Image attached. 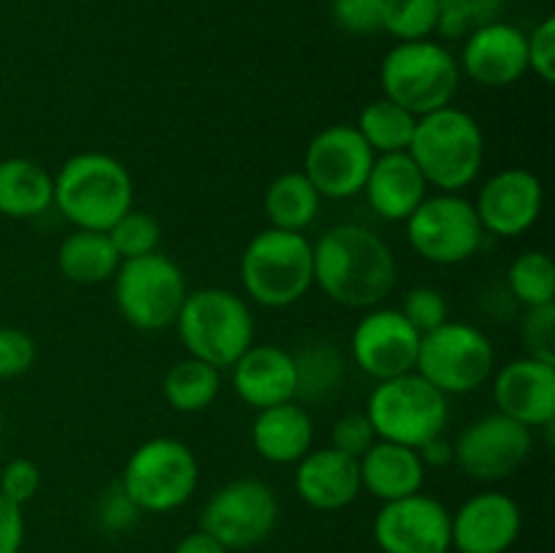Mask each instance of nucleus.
I'll return each mask as SVG.
<instances>
[{
  "instance_id": "f257e3e1",
  "label": "nucleus",
  "mask_w": 555,
  "mask_h": 553,
  "mask_svg": "<svg viewBox=\"0 0 555 553\" xmlns=\"http://www.w3.org/2000/svg\"><path fill=\"white\" fill-rule=\"evenodd\" d=\"M314 285L350 309L379 307L393 293L396 255L379 233L356 222L328 228L312 244Z\"/></svg>"
},
{
  "instance_id": "f03ea898",
  "label": "nucleus",
  "mask_w": 555,
  "mask_h": 553,
  "mask_svg": "<svg viewBox=\"0 0 555 553\" xmlns=\"http://www.w3.org/2000/svg\"><path fill=\"white\" fill-rule=\"evenodd\" d=\"M406 152L421 168L428 188L439 193H461L475 182L486 163V136L469 112L450 103L417 117Z\"/></svg>"
},
{
  "instance_id": "7ed1b4c3",
  "label": "nucleus",
  "mask_w": 555,
  "mask_h": 553,
  "mask_svg": "<svg viewBox=\"0 0 555 553\" xmlns=\"http://www.w3.org/2000/svg\"><path fill=\"white\" fill-rule=\"evenodd\" d=\"M54 206L74 228L106 233L133 209V179L117 157L79 152L54 173Z\"/></svg>"
},
{
  "instance_id": "20e7f679",
  "label": "nucleus",
  "mask_w": 555,
  "mask_h": 553,
  "mask_svg": "<svg viewBox=\"0 0 555 553\" xmlns=\"http://www.w3.org/2000/svg\"><path fill=\"white\" fill-rule=\"evenodd\" d=\"M173 329L190 358H198L220 372L231 369L255 342V320L247 298L225 287H201L188 293Z\"/></svg>"
},
{
  "instance_id": "39448f33",
  "label": "nucleus",
  "mask_w": 555,
  "mask_h": 553,
  "mask_svg": "<svg viewBox=\"0 0 555 553\" xmlns=\"http://www.w3.org/2000/svg\"><path fill=\"white\" fill-rule=\"evenodd\" d=\"M238 276L247 298L258 307H293L314 285L312 242L304 233L266 228L244 247Z\"/></svg>"
},
{
  "instance_id": "423d86ee",
  "label": "nucleus",
  "mask_w": 555,
  "mask_h": 553,
  "mask_svg": "<svg viewBox=\"0 0 555 553\" xmlns=\"http://www.w3.org/2000/svg\"><path fill=\"white\" fill-rule=\"evenodd\" d=\"M383 95L415 117L453 103L461 85L459 60L437 41H399L379 68Z\"/></svg>"
},
{
  "instance_id": "0eeeda50",
  "label": "nucleus",
  "mask_w": 555,
  "mask_h": 553,
  "mask_svg": "<svg viewBox=\"0 0 555 553\" xmlns=\"http://www.w3.org/2000/svg\"><path fill=\"white\" fill-rule=\"evenodd\" d=\"M377 439L421 448L426 439L444 434L450 421L448 396L417 372L379 380L369 394L366 410Z\"/></svg>"
},
{
  "instance_id": "6e6552de",
  "label": "nucleus",
  "mask_w": 555,
  "mask_h": 553,
  "mask_svg": "<svg viewBox=\"0 0 555 553\" xmlns=\"http://www.w3.org/2000/svg\"><path fill=\"white\" fill-rule=\"evenodd\" d=\"M198 459L182 439L155 437L141 442L125 461L119 486L141 513L179 510L198 488Z\"/></svg>"
},
{
  "instance_id": "1a4fd4ad",
  "label": "nucleus",
  "mask_w": 555,
  "mask_h": 553,
  "mask_svg": "<svg viewBox=\"0 0 555 553\" xmlns=\"http://www.w3.org/2000/svg\"><path fill=\"white\" fill-rule=\"evenodd\" d=\"M415 372L444 396H464L493 377L496 350L477 325L448 320L421 336Z\"/></svg>"
},
{
  "instance_id": "9d476101",
  "label": "nucleus",
  "mask_w": 555,
  "mask_h": 553,
  "mask_svg": "<svg viewBox=\"0 0 555 553\" xmlns=\"http://www.w3.org/2000/svg\"><path fill=\"white\" fill-rule=\"evenodd\" d=\"M112 280L119 314L139 331L171 329L190 293L182 269L163 253L122 260Z\"/></svg>"
},
{
  "instance_id": "9b49d317",
  "label": "nucleus",
  "mask_w": 555,
  "mask_h": 553,
  "mask_svg": "<svg viewBox=\"0 0 555 553\" xmlns=\"http://www.w3.org/2000/svg\"><path fill=\"white\" fill-rule=\"evenodd\" d=\"M404 226L410 247L437 266H459L475 258L486 239L475 204L461 193L426 195Z\"/></svg>"
},
{
  "instance_id": "f8f14e48",
  "label": "nucleus",
  "mask_w": 555,
  "mask_h": 553,
  "mask_svg": "<svg viewBox=\"0 0 555 553\" xmlns=\"http://www.w3.org/2000/svg\"><path fill=\"white\" fill-rule=\"evenodd\" d=\"M280 520V499L258 477H236L217 488L204 504L201 529L228 551H249L271 537Z\"/></svg>"
},
{
  "instance_id": "ddd939ff",
  "label": "nucleus",
  "mask_w": 555,
  "mask_h": 553,
  "mask_svg": "<svg viewBox=\"0 0 555 553\" xmlns=\"http://www.w3.org/2000/svg\"><path fill=\"white\" fill-rule=\"evenodd\" d=\"M374 157L356 125H328L304 152V177L320 198L345 201L363 193Z\"/></svg>"
},
{
  "instance_id": "4468645a",
  "label": "nucleus",
  "mask_w": 555,
  "mask_h": 553,
  "mask_svg": "<svg viewBox=\"0 0 555 553\" xmlns=\"http://www.w3.org/2000/svg\"><path fill=\"white\" fill-rule=\"evenodd\" d=\"M531 428L502 412L472 421L453 442V461L475 480H504L524 466L531 453Z\"/></svg>"
},
{
  "instance_id": "2eb2a0df",
  "label": "nucleus",
  "mask_w": 555,
  "mask_h": 553,
  "mask_svg": "<svg viewBox=\"0 0 555 553\" xmlns=\"http://www.w3.org/2000/svg\"><path fill=\"white\" fill-rule=\"evenodd\" d=\"M372 537L383 553H450V510L423 491L385 502L374 515Z\"/></svg>"
},
{
  "instance_id": "dca6fc26",
  "label": "nucleus",
  "mask_w": 555,
  "mask_h": 553,
  "mask_svg": "<svg viewBox=\"0 0 555 553\" xmlns=\"http://www.w3.org/2000/svg\"><path fill=\"white\" fill-rule=\"evenodd\" d=\"M417 350H421V334L412 329L401 309L383 307V304L366 309L350 336L352 361L377 383L415 372Z\"/></svg>"
},
{
  "instance_id": "f3484780",
  "label": "nucleus",
  "mask_w": 555,
  "mask_h": 553,
  "mask_svg": "<svg viewBox=\"0 0 555 553\" xmlns=\"http://www.w3.org/2000/svg\"><path fill=\"white\" fill-rule=\"evenodd\" d=\"M472 204L482 231L499 239H515L537 226L545 190L540 177L526 168H502L482 184Z\"/></svg>"
},
{
  "instance_id": "a211bd4d",
  "label": "nucleus",
  "mask_w": 555,
  "mask_h": 553,
  "mask_svg": "<svg viewBox=\"0 0 555 553\" xmlns=\"http://www.w3.org/2000/svg\"><path fill=\"white\" fill-rule=\"evenodd\" d=\"M524 529L520 504L509 493L480 491L450 513V537L459 553H507Z\"/></svg>"
},
{
  "instance_id": "6ab92c4d",
  "label": "nucleus",
  "mask_w": 555,
  "mask_h": 553,
  "mask_svg": "<svg viewBox=\"0 0 555 553\" xmlns=\"http://www.w3.org/2000/svg\"><path fill=\"white\" fill-rule=\"evenodd\" d=\"M461 74L475 85L502 90L524 79L529 70L526 57V33L507 22H488L466 36L464 52L459 60Z\"/></svg>"
},
{
  "instance_id": "aec40b11",
  "label": "nucleus",
  "mask_w": 555,
  "mask_h": 553,
  "mask_svg": "<svg viewBox=\"0 0 555 553\" xmlns=\"http://www.w3.org/2000/svg\"><path fill=\"white\" fill-rule=\"evenodd\" d=\"M493 401L502 415L526 428H545L555 417V366L524 356L493 372Z\"/></svg>"
},
{
  "instance_id": "412c9836",
  "label": "nucleus",
  "mask_w": 555,
  "mask_h": 553,
  "mask_svg": "<svg viewBox=\"0 0 555 553\" xmlns=\"http://www.w3.org/2000/svg\"><path fill=\"white\" fill-rule=\"evenodd\" d=\"M296 493L304 504L320 513H336L350 507L361 488L358 459L339 453L336 448H312L296 464Z\"/></svg>"
},
{
  "instance_id": "4be33fe9",
  "label": "nucleus",
  "mask_w": 555,
  "mask_h": 553,
  "mask_svg": "<svg viewBox=\"0 0 555 553\" xmlns=\"http://www.w3.org/2000/svg\"><path fill=\"white\" fill-rule=\"evenodd\" d=\"M231 369L233 390L255 412L296 399V363L285 347L253 342Z\"/></svg>"
},
{
  "instance_id": "5701e85b",
  "label": "nucleus",
  "mask_w": 555,
  "mask_h": 553,
  "mask_svg": "<svg viewBox=\"0 0 555 553\" xmlns=\"http://www.w3.org/2000/svg\"><path fill=\"white\" fill-rule=\"evenodd\" d=\"M363 193L374 215L388 222H404L423 204L428 184L410 152H393L374 157Z\"/></svg>"
},
{
  "instance_id": "b1692460",
  "label": "nucleus",
  "mask_w": 555,
  "mask_h": 553,
  "mask_svg": "<svg viewBox=\"0 0 555 553\" xmlns=\"http://www.w3.org/2000/svg\"><path fill=\"white\" fill-rule=\"evenodd\" d=\"M249 437L269 464H298L314 448V423L301 401H282L258 410Z\"/></svg>"
},
{
  "instance_id": "393cba45",
  "label": "nucleus",
  "mask_w": 555,
  "mask_h": 553,
  "mask_svg": "<svg viewBox=\"0 0 555 553\" xmlns=\"http://www.w3.org/2000/svg\"><path fill=\"white\" fill-rule=\"evenodd\" d=\"M358 470H361L363 491H369L383 504L412 497L426 483V466H423L417 450L388 442V439H377L358 459Z\"/></svg>"
},
{
  "instance_id": "a878e982",
  "label": "nucleus",
  "mask_w": 555,
  "mask_h": 553,
  "mask_svg": "<svg viewBox=\"0 0 555 553\" xmlns=\"http://www.w3.org/2000/svg\"><path fill=\"white\" fill-rule=\"evenodd\" d=\"M54 206V177L30 157L0 160V215L33 220Z\"/></svg>"
},
{
  "instance_id": "bb28decb",
  "label": "nucleus",
  "mask_w": 555,
  "mask_h": 553,
  "mask_svg": "<svg viewBox=\"0 0 555 553\" xmlns=\"http://www.w3.org/2000/svg\"><path fill=\"white\" fill-rule=\"evenodd\" d=\"M122 258L114 249L112 239L103 231H81L74 228V233L63 239L57 249V269L63 271L65 280L76 285H98L117 274Z\"/></svg>"
},
{
  "instance_id": "cd10ccee",
  "label": "nucleus",
  "mask_w": 555,
  "mask_h": 553,
  "mask_svg": "<svg viewBox=\"0 0 555 553\" xmlns=\"http://www.w3.org/2000/svg\"><path fill=\"white\" fill-rule=\"evenodd\" d=\"M320 193L312 188L304 171H287L280 173L274 182L266 188L263 195V211L269 228H280V231L304 233L320 211Z\"/></svg>"
},
{
  "instance_id": "c85d7f7f",
  "label": "nucleus",
  "mask_w": 555,
  "mask_h": 553,
  "mask_svg": "<svg viewBox=\"0 0 555 553\" xmlns=\"http://www.w3.org/2000/svg\"><path fill=\"white\" fill-rule=\"evenodd\" d=\"M296 363V401H323L345 380V356L331 342L314 339L293 352Z\"/></svg>"
},
{
  "instance_id": "c756f323",
  "label": "nucleus",
  "mask_w": 555,
  "mask_h": 553,
  "mask_svg": "<svg viewBox=\"0 0 555 553\" xmlns=\"http://www.w3.org/2000/svg\"><path fill=\"white\" fill-rule=\"evenodd\" d=\"M220 385V369L188 356L166 372V377H163V396H166L168 407L193 415V412H204L206 407L215 404Z\"/></svg>"
},
{
  "instance_id": "7c9ffc66",
  "label": "nucleus",
  "mask_w": 555,
  "mask_h": 553,
  "mask_svg": "<svg viewBox=\"0 0 555 553\" xmlns=\"http://www.w3.org/2000/svg\"><path fill=\"white\" fill-rule=\"evenodd\" d=\"M415 125V114L406 112L399 103L388 101L383 95L377 101H369L361 108V117H358L356 128L363 136V141L372 146L374 155H393V152L410 150Z\"/></svg>"
},
{
  "instance_id": "2f4dec72",
  "label": "nucleus",
  "mask_w": 555,
  "mask_h": 553,
  "mask_svg": "<svg viewBox=\"0 0 555 553\" xmlns=\"http://www.w3.org/2000/svg\"><path fill=\"white\" fill-rule=\"evenodd\" d=\"M509 293L524 304L526 309L553 304L555 296V266L553 258L542 249L520 253L507 269Z\"/></svg>"
},
{
  "instance_id": "473e14b6",
  "label": "nucleus",
  "mask_w": 555,
  "mask_h": 553,
  "mask_svg": "<svg viewBox=\"0 0 555 553\" xmlns=\"http://www.w3.org/2000/svg\"><path fill=\"white\" fill-rule=\"evenodd\" d=\"M439 0H385L383 30L399 41H423L437 33Z\"/></svg>"
},
{
  "instance_id": "72a5a7b5",
  "label": "nucleus",
  "mask_w": 555,
  "mask_h": 553,
  "mask_svg": "<svg viewBox=\"0 0 555 553\" xmlns=\"http://www.w3.org/2000/svg\"><path fill=\"white\" fill-rule=\"evenodd\" d=\"M108 239H112L114 249L122 260L141 258V255L157 253L160 244V222L150 215V211L130 209L108 228Z\"/></svg>"
},
{
  "instance_id": "f704fd0d",
  "label": "nucleus",
  "mask_w": 555,
  "mask_h": 553,
  "mask_svg": "<svg viewBox=\"0 0 555 553\" xmlns=\"http://www.w3.org/2000/svg\"><path fill=\"white\" fill-rule=\"evenodd\" d=\"M401 314L412 323V329L417 334H428V331L439 329L442 323L450 320V304L444 298L442 291L437 287H412L410 293L404 296V304H401Z\"/></svg>"
},
{
  "instance_id": "c9c22d12",
  "label": "nucleus",
  "mask_w": 555,
  "mask_h": 553,
  "mask_svg": "<svg viewBox=\"0 0 555 553\" xmlns=\"http://www.w3.org/2000/svg\"><path fill=\"white\" fill-rule=\"evenodd\" d=\"M520 336H524L526 352L531 358L555 366V304L526 309Z\"/></svg>"
},
{
  "instance_id": "e433bc0d",
  "label": "nucleus",
  "mask_w": 555,
  "mask_h": 553,
  "mask_svg": "<svg viewBox=\"0 0 555 553\" xmlns=\"http://www.w3.org/2000/svg\"><path fill=\"white\" fill-rule=\"evenodd\" d=\"M38 356L36 339L14 325H0V380L22 377L33 369Z\"/></svg>"
},
{
  "instance_id": "4c0bfd02",
  "label": "nucleus",
  "mask_w": 555,
  "mask_h": 553,
  "mask_svg": "<svg viewBox=\"0 0 555 553\" xmlns=\"http://www.w3.org/2000/svg\"><path fill=\"white\" fill-rule=\"evenodd\" d=\"M385 0H331V16L350 36H374L383 30Z\"/></svg>"
},
{
  "instance_id": "58836bf2",
  "label": "nucleus",
  "mask_w": 555,
  "mask_h": 553,
  "mask_svg": "<svg viewBox=\"0 0 555 553\" xmlns=\"http://www.w3.org/2000/svg\"><path fill=\"white\" fill-rule=\"evenodd\" d=\"M374 442H377V434H374L366 412H347L331 428V448L350 455V459H361Z\"/></svg>"
},
{
  "instance_id": "ea45409f",
  "label": "nucleus",
  "mask_w": 555,
  "mask_h": 553,
  "mask_svg": "<svg viewBox=\"0 0 555 553\" xmlns=\"http://www.w3.org/2000/svg\"><path fill=\"white\" fill-rule=\"evenodd\" d=\"M41 488V470L30 459H11L0 464V493L25 507Z\"/></svg>"
},
{
  "instance_id": "a19ab883",
  "label": "nucleus",
  "mask_w": 555,
  "mask_h": 553,
  "mask_svg": "<svg viewBox=\"0 0 555 553\" xmlns=\"http://www.w3.org/2000/svg\"><path fill=\"white\" fill-rule=\"evenodd\" d=\"M141 510L135 507L133 499L125 493V488L119 486V480L114 486H108L106 491L98 499V524H101L103 531H112V535H119V531L133 529L135 520H139Z\"/></svg>"
},
{
  "instance_id": "79ce46f5",
  "label": "nucleus",
  "mask_w": 555,
  "mask_h": 553,
  "mask_svg": "<svg viewBox=\"0 0 555 553\" xmlns=\"http://www.w3.org/2000/svg\"><path fill=\"white\" fill-rule=\"evenodd\" d=\"M526 57L529 70H534L545 85L555 81V20L545 16L534 30L526 36Z\"/></svg>"
},
{
  "instance_id": "37998d69",
  "label": "nucleus",
  "mask_w": 555,
  "mask_h": 553,
  "mask_svg": "<svg viewBox=\"0 0 555 553\" xmlns=\"http://www.w3.org/2000/svg\"><path fill=\"white\" fill-rule=\"evenodd\" d=\"M25 542V513L0 493V553H20Z\"/></svg>"
},
{
  "instance_id": "c03bdc74",
  "label": "nucleus",
  "mask_w": 555,
  "mask_h": 553,
  "mask_svg": "<svg viewBox=\"0 0 555 553\" xmlns=\"http://www.w3.org/2000/svg\"><path fill=\"white\" fill-rule=\"evenodd\" d=\"M442 3H450L453 9H459L466 16L472 30L480 25H488V22H496L499 9H502V0H442Z\"/></svg>"
},
{
  "instance_id": "a18cd8bd",
  "label": "nucleus",
  "mask_w": 555,
  "mask_h": 553,
  "mask_svg": "<svg viewBox=\"0 0 555 553\" xmlns=\"http://www.w3.org/2000/svg\"><path fill=\"white\" fill-rule=\"evenodd\" d=\"M417 455L426 470H442V466L453 464V442L444 434H437L417 448Z\"/></svg>"
},
{
  "instance_id": "49530a36",
  "label": "nucleus",
  "mask_w": 555,
  "mask_h": 553,
  "mask_svg": "<svg viewBox=\"0 0 555 553\" xmlns=\"http://www.w3.org/2000/svg\"><path fill=\"white\" fill-rule=\"evenodd\" d=\"M173 553H231V551H228L220 540H215V537L206 535L204 529H198L184 535L182 540L177 542V548H173Z\"/></svg>"
},
{
  "instance_id": "de8ad7c7",
  "label": "nucleus",
  "mask_w": 555,
  "mask_h": 553,
  "mask_svg": "<svg viewBox=\"0 0 555 553\" xmlns=\"http://www.w3.org/2000/svg\"><path fill=\"white\" fill-rule=\"evenodd\" d=\"M0 432H3V421H0Z\"/></svg>"
}]
</instances>
